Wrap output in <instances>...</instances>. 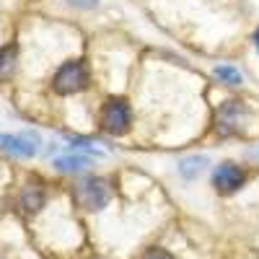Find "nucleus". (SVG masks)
Wrapping results in <instances>:
<instances>
[{
  "label": "nucleus",
  "instance_id": "20e7f679",
  "mask_svg": "<svg viewBox=\"0 0 259 259\" xmlns=\"http://www.w3.org/2000/svg\"><path fill=\"white\" fill-rule=\"evenodd\" d=\"M246 182V174H244V168L241 166H236L231 161L221 163L218 168L212 171V187L218 189L221 194H233V192H239Z\"/></svg>",
  "mask_w": 259,
  "mask_h": 259
},
{
  "label": "nucleus",
  "instance_id": "f03ea898",
  "mask_svg": "<svg viewBox=\"0 0 259 259\" xmlns=\"http://www.w3.org/2000/svg\"><path fill=\"white\" fill-rule=\"evenodd\" d=\"M89 85V70L80 60H70L65 62L62 68L55 73V80H52V89L60 94V96H70V94H78Z\"/></svg>",
  "mask_w": 259,
  "mask_h": 259
},
{
  "label": "nucleus",
  "instance_id": "1a4fd4ad",
  "mask_svg": "<svg viewBox=\"0 0 259 259\" xmlns=\"http://www.w3.org/2000/svg\"><path fill=\"white\" fill-rule=\"evenodd\" d=\"M21 205H24V210H29V212H36L41 205H45V192L29 187L24 194H21Z\"/></svg>",
  "mask_w": 259,
  "mask_h": 259
},
{
  "label": "nucleus",
  "instance_id": "9b49d317",
  "mask_svg": "<svg viewBox=\"0 0 259 259\" xmlns=\"http://www.w3.org/2000/svg\"><path fill=\"white\" fill-rule=\"evenodd\" d=\"M215 75H218L226 85H239L241 83V73L236 68H231V65H218V68H215Z\"/></svg>",
  "mask_w": 259,
  "mask_h": 259
},
{
  "label": "nucleus",
  "instance_id": "2eb2a0df",
  "mask_svg": "<svg viewBox=\"0 0 259 259\" xmlns=\"http://www.w3.org/2000/svg\"><path fill=\"white\" fill-rule=\"evenodd\" d=\"M254 45H256V50H259V29H256V34H254Z\"/></svg>",
  "mask_w": 259,
  "mask_h": 259
},
{
  "label": "nucleus",
  "instance_id": "4468645a",
  "mask_svg": "<svg viewBox=\"0 0 259 259\" xmlns=\"http://www.w3.org/2000/svg\"><path fill=\"white\" fill-rule=\"evenodd\" d=\"M249 156H254V158H259V148H254V150H249Z\"/></svg>",
  "mask_w": 259,
  "mask_h": 259
},
{
  "label": "nucleus",
  "instance_id": "7ed1b4c3",
  "mask_svg": "<svg viewBox=\"0 0 259 259\" xmlns=\"http://www.w3.org/2000/svg\"><path fill=\"white\" fill-rule=\"evenodd\" d=\"M101 124L109 135H124L130 130V106L124 99H106L101 109Z\"/></svg>",
  "mask_w": 259,
  "mask_h": 259
},
{
  "label": "nucleus",
  "instance_id": "39448f33",
  "mask_svg": "<svg viewBox=\"0 0 259 259\" xmlns=\"http://www.w3.org/2000/svg\"><path fill=\"white\" fill-rule=\"evenodd\" d=\"M241 122H244V106L239 101H226L218 109V133L221 135L239 133Z\"/></svg>",
  "mask_w": 259,
  "mask_h": 259
},
{
  "label": "nucleus",
  "instance_id": "f257e3e1",
  "mask_svg": "<svg viewBox=\"0 0 259 259\" xmlns=\"http://www.w3.org/2000/svg\"><path fill=\"white\" fill-rule=\"evenodd\" d=\"M75 200L83 210L99 212L112 200V184L106 179H101V177H89V179L75 184Z\"/></svg>",
  "mask_w": 259,
  "mask_h": 259
},
{
  "label": "nucleus",
  "instance_id": "0eeeda50",
  "mask_svg": "<svg viewBox=\"0 0 259 259\" xmlns=\"http://www.w3.org/2000/svg\"><path fill=\"white\" fill-rule=\"evenodd\" d=\"M210 166V158L207 156H187V158H182L179 161V174H182V179H187V182H192V179H197L202 171Z\"/></svg>",
  "mask_w": 259,
  "mask_h": 259
},
{
  "label": "nucleus",
  "instance_id": "423d86ee",
  "mask_svg": "<svg viewBox=\"0 0 259 259\" xmlns=\"http://www.w3.org/2000/svg\"><path fill=\"white\" fill-rule=\"evenodd\" d=\"M0 148L8 150L11 156L31 158L36 153V138L34 135H0Z\"/></svg>",
  "mask_w": 259,
  "mask_h": 259
},
{
  "label": "nucleus",
  "instance_id": "9d476101",
  "mask_svg": "<svg viewBox=\"0 0 259 259\" xmlns=\"http://www.w3.org/2000/svg\"><path fill=\"white\" fill-rule=\"evenodd\" d=\"M16 68V45H8L0 50V78H8Z\"/></svg>",
  "mask_w": 259,
  "mask_h": 259
},
{
  "label": "nucleus",
  "instance_id": "6e6552de",
  "mask_svg": "<svg viewBox=\"0 0 259 259\" xmlns=\"http://www.w3.org/2000/svg\"><path fill=\"white\" fill-rule=\"evenodd\" d=\"M91 163V158L89 156H75V153H68V156H60L57 161H55V166L60 168V171H80V168H85Z\"/></svg>",
  "mask_w": 259,
  "mask_h": 259
},
{
  "label": "nucleus",
  "instance_id": "f8f14e48",
  "mask_svg": "<svg viewBox=\"0 0 259 259\" xmlns=\"http://www.w3.org/2000/svg\"><path fill=\"white\" fill-rule=\"evenodd\" d=\"M140 259H177V256H171V254L163 251V249H150V251H145Z\"/></svg>",
  "mask_w": 259,
  "mask_h": 259
},
{
  "label": "nucleus",
  "instance_id": "ddd939ff",
  "mask_svg": "<svg viewBox=\"0 0 259 259\" xmlns=\"http://www.w3.org/2000/svg\"><path fill=\"white\" fill-rule=\"evenodd\" d=\"M73 8H80V11H89V8H96L99 0H68Z\"/></svg>",
  "mask_w": 259,
  "mask_h": 259
}]
</instances>
